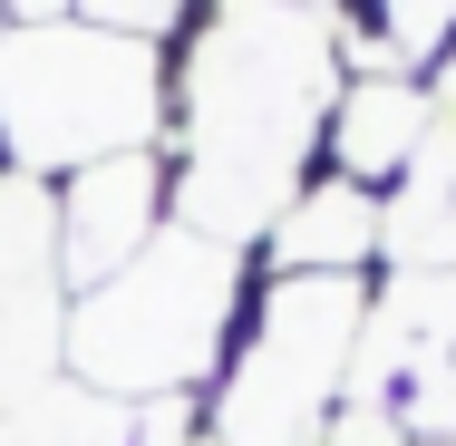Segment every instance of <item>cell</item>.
Listing matches in <instances>:
<instances>
[{
	"instance_id": "cell-9",
	"label": "cell",
	"mask_w": 456,
	"mask_h": 446,
	"mask_svg": "<svg viewBox=\"0 0 456 446\" xmlns=\"http://www.w3.org/2000/svg\"><path fill=\"white\" fill-rule=\"evenodd\" d=\"M456 49V0H369V20H340L350 78H418Z\"/></svg>"
},
{
	"instance_id": "cell-8",
	"label": "cell",
	"mask_w": 456,
	"mask_h": 446,
	"mask_svg": "<svg viewBox=\"0 0 456 446\" xmlns=\"http://www.w3.org/2000/svg\"><path fill=\"white\" fill-rule=\"evenodd\" d=\"M379 223H388V204L369 184L311 175L291 194V214L263 233V272H369L379 263Z\"/></svg>"
},
{
	"instance_id": "cell-3",
	"label": "cell",
	"mask_w": 456,
	"mask_h": 446,
	"mask_svg": "<svg viewBox=\"0 0 456 446\" xmlns=\"http://www.w3.org/2000/svg\"><path fill=\"white\" fill-rule=\"evenodd\" d=\"M166 136V49L97 20L0 29V166L59 184Z\"/></svg>"
},
{
	"instance_id": "cell-7",
	"label": "cell",
	"mask_w": 456,
	"mask_h": 446,
	"mask_svg": "<svg viewBox=\"0 0 456 446\" xmlns=\"http://www.w3.org/2000/svg\"><path fill=\"white\" fill-rule=\"evenodd\" d=\"M428 146V78H340L330 126H321V166L369 184L379 204L398 194V175Z\"/></svg>"
},
{
	"instance_id": "cell-6",
	"label": "cell",
	"mask_w": 456,
	"mask_h": 446,
	"mask_svg": "<svg viewBox=\"0 0 456 446\" xmlns=\"http://www.w3.org/2000/svg\"><path fill=\"white\" fill-rule=\"evenodd\" d=\"M59 204V272H69V301L117 281L156 233H166V156H107V166H78V175L49 184Z\"/></svg>"
},
{
	"instance_id": "cell-11",
	"label": "cell",
	"mask_w": 456,
	"mask_h": 446,
	"mask_svg": "<svg viewBox=\"0 0 456 446\" xmlns=\"http://www.w3.org/2000/svg\"><path fill=\"white\" fill-rule=\"evenodd\" d=\"M0 29H10V20H0Z\"/></svg>"
},
{
	"instance_id": "cell-1",
	"label": "cell",
	"mask_w": 456,
	"mask_h": 446,
	"mask_svg": "<svg viewBox=\"0 0 456 446\" xmlns=\"http://www.w3.org/2000/svg\"><path fill=\"white\" fill-rule=\"evenodd\" d=\"M340 20L291 0H204L166 59V223L253 253L321 166L340 97Z\"/></svg>"
},
{
	"instance_id": "cell-2",
	"label": "cell",
	"mask_w": 456,
	"mask_h": 446,
	"mask_svg": "<svg viewBox=\"0 0 456 446\" xmlns=\"http://www.w3.org/2000/svg\"><path fill=\"white\" fill-rule=\"evenodd\" d=\"M243 301H253V253L166 223L117 281L69 301V369H78V388L117 398V408L204 398L243 330Z\"/></svg>"
},
{
	"instance_id": "cell-5",
	"label": "cell",
	"mask_w": 456,
	"mask_h": 446,
	"mask_svg": "<svg viewBox=\"0 0 456 446\" xmlns=\"http://www.w3.org/2000/svg\"><path fill=\"white\" fill-rule=\"evenodd\" d=\"M350 398L408 446H456V272H398L388 291H369Z\"/></svg>"
},
{
	"instance_id": "cell-10",
	"label": "cell",
	"mask_w": 456,
	"mask_h": 446,
	"mask_svg": "<svg viewBox=\"0 0 456 446\" xmlns=\"http://www.w3.org/2000/svg\"><path fill=\"white\" fill-rule=\"evenodd\" d=\"M78 20H97V29H126V39H166L194 0H69Z\"/></svg>"
},
{
	"instance_id": "cell-4",
	"label": "cell",
	"mask_w": 456,
	"mask_h": 446,
	"mask_svg": "<svg viewBox=\"0 0 456 446\" xmlns=\"http://www.w3.org/2000/svg\"><path fill=\"white\" fill-rule=\"evenodd\" d=\"M360 330H369L360 272H263L214 388L194 398L204 437L214 446H321L330 418L350 408Z\"/></svg>"
}]
</instances>
